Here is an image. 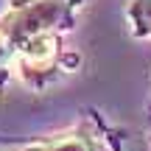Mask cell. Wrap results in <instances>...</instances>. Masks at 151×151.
Listing matches in <instances>:
<instances>
[{"instance_id": "obj_3", "label": "cell", "mask_w": 151, "mask_h": 151, "mask_svg": "<svg viewBox=\"0 0 151 151\" xmlns=\"http://www.w3.org/2000/svg\"><path fill=\"white\" fill-rule=\"evenodd\" d=\"M22 151H101V143H98V134L92 129L76 126V129H67L62 134L50 137V140L34 143Z\"/></svg>"}, {"instance_id": "obj_2", "label": "cell", "mask_w": 151, "mask_h": 151, "mask_svg": "<svg viewBox=\"0 0 151 151\" xmlns=\"http://www.w3.org/2000/svg\"><path fill=\"white\" fill-rule=\"evenodd\" d=\"M59 53L62 42L56 31H45L37 37H28L14 48V67L31 87H42L59 70Z\"/></svg>"}, {"instance_id": "obj_4", "label": "cell", "mask_w": 151, "mask_h": 151, "mask_svg": "<svg viewBox=\"0 0 151 151\" xmlns=\"http://www.w3.org/2000/svg\"><path fill=\"white\" fill-rule=\"evenodd\" d=\"M126 17L132 22L134 37H151V0H132Z\"/></svg>"}, {"instance_id": "obj_1", "label": "cell", "mask_w": 151, "mask_h": 151, "mask_svg": "<svg viewBox=\"0 0 151 151\" xmlns=\"http://www.w3.org/2000/svg\"><path fill=\"white\" fill-rule=\"evenodd\" d=\"M81 0H17L3 17H0V31L9 37V42L20 45L28 37H37L45 31L70 28L73 9Z\"/></svg>"}, {"instance_id": "obj_5", "label": "cell", "mask_w": 151, "mask_h": 151, "mask_svg": "<svg viewBox=\"0 0 151 151\" xmlns=\"http://www.w3.org/2000/svg\"><path fill=\"white\" fill-rule=\"evenodd\" d=\"M11 65H14V45H11L9 37L0 31V73H6Z\"/></svg>"}]
</instances>
